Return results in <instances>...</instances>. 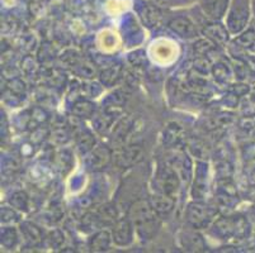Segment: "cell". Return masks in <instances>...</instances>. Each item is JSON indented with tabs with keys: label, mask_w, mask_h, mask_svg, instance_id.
I'll use <instances>...</instances> for the list:
<instances>
[{
	"label": "cell",
	"mask_w": 255,
	"mask_h": 253,
	"mask_svg": "<svg viewBox=\"0 0 255 253\" xmlns=\"http://www.w3.org/2000/svg\"><path fill=\"white\" fill-rule=\"evenodd\" d=\"M213 212L212 206L206 205L202 203H193L188 208V222L191 223L194 228H205L208 226V223L212 220Z\"/></svg>",
	"instance_id": "obj_3"
},
{
	"label": "cell",
	"mask_w": 255,
	"mask_h": 253,
	"mask_svg": "<svg viewBox=\"0 0 255 253\" xmlns=\"http://www.w3.org/2000/svg\"><path fill=\"white\" fill-rule=\"evenodd\" d=\"M157 181H159V186L163 194L169 195V196H171L177 191L178 186H179L177 173L171 167H163L157 173Z\"/></svg>",
	"instance_id": "obj_7"
},
{
	"label": "cell",
	"mask_w": 255,
	"mask_h": 253,
	"mask_svg": "<svg viewBox=\"0 0 255 253\" xmlns=\"http://www.w3.org/2000/svg\"><path fill=\"white\" fill-rule=\"evenodd\" d=\"M113 242L120 247H127L133 240V226L129 218L118 220L112 231Z\"/></svg>",
	"instance_id": "obj_4"
},
{
	"label": "cell",
	"mask_w": 255,
	"mask_h": 253,
	"mask_svg": "<svg viewBox=\"0 0 255 253\" xmlns=\"http://www.w3.org/2000/svg\"><path fill=\"white\" fill-rule=\"evenodd\" d=\"M215 46H216V43L211 41V39H199V41H197L196 45H194V50H196V52L198 55H206L210 51H212L215 48Z\"/></svg>",
	"instance_id": "obj_18"
},
{
	"label": "cell",
	"mask_w": 255,
	"mask_h": 253,
	"mask_svg": "<svg viewBox=\"0 0 255 253\" xmlns=\"http://www.w3.org/2000/svg\"><path fill=\"white\" fill-rule=\"evenodd\" d=\"M121 76H122V69L120 66H112L110 69L104 70L103 73L101 74V80L104 85L112 86V85L117 84Z\"/></svg>",
	"instance_id": "obj_15"
},
{
	"label": "cell",
	"mask_w": 255,
	"mask_h": 253,
	"mask_svg": "<svg viewBox=\"0 0 255 253\" xmlns=\"http://www.w3.org/2000/svg\"><path fill=\"white\" fill-rule=\"evenodd\" d=\"M129 220L142 240H151L159 228V214L149 201H136L129 210Z\"/></svg>",
	"instance_id": "obj_1"
},
{
	"label": "cell",
	"mask_w": 255,
	"mask_h": 253,
	"mask_svg": "<svg viewBox=\"0 0 255 253\" xmlns=\"http://www.w3.org/2000/svg\"><path fill=\"white\" fill-rule=\"evenodd\" d=\"M151 205L156 210L159 215H168L170 214L174 208V201L169 195H155L151 200Z\"/></svg>",
	"instance_id": "obj_11"
},
{
	"label": "cell",
	"mask_w": 255,
	"mask_h": 253,
	"mask_svg": "<svg viewBox=\"0 0 255 253\" xmlns=\"http://www.w3.org/2000/svg\"><path fill=\"white\" fill-rule=\"evenodd\" d=\"M229 8V0H201V9L211 20H220Z\"/></svg>",
	"instance_id": "obj_8"
},
{
	"label": "cell",
	"mask_w": 255,
	"mask_h": 253,
	"mask_svg": "<svg viewBox=\"0 0 255 253\" xmlns=\"http://www.w3.org/2000/svg\"><path fill=\"white\" fill-rule=\"evenodd\" d=\"M203 34L207 36L208 39L215 42L216 45H224L229 39V33L226 28L220 23H211L203 28Z\"/></svg>",
	"instance_id": "obj_10"
},
{
	"label": "cell",
	"mask_w": 255,
	"mask_h": 253,
	"mask_svg": "<svg viewBox=\"0 0 255 253\" xmlns=\"http://www.w3.org/2000/svg\"><path fill=\"white\" fill-rule=\"evenodd\" d=\"M93 111H94V105L89 101H82V103H78L74 106V113L80 118L90 117Z\"/></svg>",
	"instance_id": "obj_17"
},
{
	"label": "cell",
	"mask_w": 255,
	"mask_h": 253,
	"mask_svg": "<svg viewBox=\"0 0 255 253\" xmlns=\"http://www.w3.org/2000/svg\"><path fill=\"white\" fill-rule=\"evenodd\" d=\"M168 27L171 31L179 37L185 39H191L198 34L197 32V27L193 22L188 17H175L168 23Z\"/></svg>",
	"instance_id": "obj_6"
},
{
	"label": "cell",
	"mask_w": 255,
	"mask_h": 253,
	"mask_svg": "<svg viewBox=\"0 0 255 253\" xmlns=\"http://www.w3.org/2000/svg\"><path fill=\"white\" fill-rule=\"evenodd\" d=\"M142 151L137 146H132L128 148H121L113 153V161L120 167H128L131 165L136 164L138 160H141Z\"/></svg>",
	"instance_id": "obj_9"
},
{
	"label": "cell",
	"mask_w": 255,
	"mask_h": 253,
	"mask_svg": "<svg viewBox=\"0 0 255 253\" xmlns=\"http://www.w3.org/2000/svg\"><path fill=\"white\" fill-rule=\"evenodd\" d=\"M250 19V0H231L227 13V29L231 33H240Z\"/></svg>",
	"instance_id": "obj_2"
},
{
	"label": "cell",
	"mask_w": 255,
	"mask_h": 253,
	"mask_svg": "<svg viewBox=\"0 0 255 253\" xmlns=\"http://www.w3.org/2000/svg\"><path fill=\"white\" fill-rule=\"evenodd\" d=\"M213 73H215V78H216L219 81H226V76H227L226 66H224L222 64L215 65Z\"/></svg>",
	"instance_id": "obj_20"
},
{
	"label": "cell",
	"mask_w": 255,
	"mask_h": 253,
	"mask_svg": "<svg viewBox=\"0 0 255 253\" xmlns=\"http://www.w3.org/2000/svg\"><path fill=\"white\" fill-rule=\"evenodd\" d=\"M113 242L112 236L110 232L102 231L98 232L96 236H93L92 241H90V248L96 252H102V251H107L111 247V243Z\"/></svg>",
	"instance_id": "obj_12"
},
{
	"label": "cell",
	"mask_w": 255,
	"mask_h": 253,
	"mask_svg": "<svg viewBox=\"0 0 255 253\" xmlns=\"http://www.w3.org/2000/svg\"><path fill=\"white\" fill-rule=\"evenodd\" d=\"M22 231L25 234V237H27V240L31 241L32 243L41 242V237L42 236H41V231L37 227L32 226L29 223H25V224H23Z\"/></svg>",
	"instance_id": "obj_16"
},
{
	"label": "cell",
	"mask_w": 255,
	"mask_h": 253,
	"mask_svg": "<svg viewBox=\"0 0 255 253\" xmlns=\"http://www.w3.org/2000/svg\"><path fill=\"white\" fill-rule=\"evenodd\" d=\"M137 11L138 14H140L142 22L145 23L147 27H156V25L161 22V10H160L159 5L155 4L154 1L150 3V1L140 0L137 3Z\"/></svg>",
	"instance_id": "obj_5"
},
{
	"label": "cell",
	"mask_w": 255,
	"mask_h": 253,
	"mask_svg": "<svg viewBox=\"0 0 255 253\" xmlns=\"http://www.w3.org/2000/svg\"><path fill=\"white\" fill-rule=\"evenodd\" d=\"M183 247L189 251H199L203 248L202 238L194 232H183V236L180 237Z\"/></svg>",
	"instance_id": "obj_13"
},
{
	"label": "cell",
	"mask_w": 255,
	"mask_h": 253,
	"mask_svg": "<svg viewBox=\"0 0 255 253\" xmlns=\"http://www.w3.org/2000/svg\"><path fill=\"white\" fill-rule=\"evenodd\" d=\"M152 1L159 6H175L179 5V4L187 3V1H191V0H152Z\"/></svg>",
	"instance_id": "obj_21"
},
{
	"label": "cell",
	"mask_w": 255,
	"mask_h": 253,
	"mask_svg": "<svg viewBox=\"0 0 255 253\" xmlns=\"http://www.w3.org/2000/svg\"><path fill=\"white\" fill-rule=\"evenodd\" d=\"M11 237H18L14 229L5 228L4 231H1V243H3L4 246H6V247L14 246L18 240H14V238L11 240Z\"/></svg>",
	"instance_id": "obj_19"
},
{
	"label": "cell",
	"mask_w": 255,
	"mask_h": 253,
	"mask_svg": "<svg viewBox=\"0 0 255 253\" xmlns=\"http://www.w3.org/2000/svg\"><path fill=\"white\" fill-rule=\"evenodd\" d=\"M111 159L110 151H107L106 148H97L96 151H93L92 157H90V164H92L93 169H101V167L106 166Z\"/></svg>",
	"instance_id": "obj_14"
}]
</instances>
